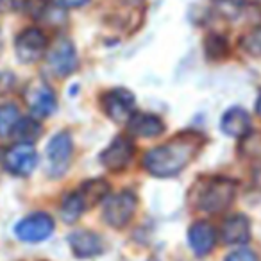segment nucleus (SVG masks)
Wrapping results in <instances>:
<instances>
[{"label": "nucleus", "mask_w": 261, "mask_h": 261, "mask_svg": "<svg viewBox=\"0 0 261 261\" xmlns=\"http://www.w3.org/2000/svg\"><path fill=\"white\" fill-rule=\"evenodd\" d=\"M204 138L195 130L179 133L160 147H154L143 158V167L154 177H175L202 149Z\"/></svg>", "instance_id": "1"}, {"label": "nucleus", "mask_w": 261, "mask_h": 261, "mask_svg": "<svg viewBox=\"0 0 261 261\" xmlns=\"http://www.w3.org/2000/svg\"><path fill=\"white\" fill-rule=\"evenodd\" d=\"M236 197V182L229 177L215 175L202 177L192 190V200L195 207L206 213H220L227 210Z\"/></svg>", "instance_id": "2"}, {"label": "nucleus", "mask_w": 261, "mask_h": 261, "mask_svg": "<svg viewBox=\"0 0 261 261\" xmlns=\"http://www.w3.org/2000/svg\"><path fill=\"white\" fill-rule=\"evenodd\" d=\"M136 207H138L136 195L129 190H123V192L115 193V195H109L104 200L102 217H104L108 225L115 229H122L133 220Z\"/></svg>", "instance_id": "3"}, {"label": "nucleus", "mask_w": 261, "mask_h": 261, "mask_svg": "<svg viewBox=\"0 0 261 261\" xmlns=\"http://www.w3.org/2000/svg\"><path fill=\"white\" fill-rule=\"evenodd\" d=\"M73 142L68 130H61L52 136L47 145V172L50 177H63L72 161Z\"/></svg>", "instance_id": "4"}, {"label": "nucleus", "mask_w": 261, "mask_h": 261, "mask_svg": "<svg viewBox=\"0 0 261 261\" xmlns=\"http://www.w3.org/2000/svg\"><path fill=\"white\" fill-rule=\"evenodd\" d=\"M100 104L108 118L116 123H127L130 116L135 115V95L125 88H113L102 93Z\"/></svg>", "instance_id": "5"}, {"label": "nucleus", "mask_w": 261, "mask_h": 261, "mask_svg": "<svg viewBox=\"0 0 261 261\" xmlns=\"http://www.w3.org/2000/svg\"><path fill=\"white\" fill-rule=\"evenodd\" d=\"M54 220L47 213H33L15 225V234L25 243H38L54 232Z\"/></svg>", "instance_id": "6"}, {"label": "nucleus", "mask_w": 261, "mask_h": 261, "mask_svg": "<svg viewBox=\"0 0 261 261\" xmlns=\"http://www.w3.org/2000/svg\"><path fill=\"white\" fill-rule=\"evenodd\" d=\"M38 165V152L31 143H16L4 152V168L16 177H27Z\"/></svg>", "instance_id": "7"}, {"label": "nucleus", "mask_w": 261, "mask_h": 261, "mask_svg": "<svg viewBox=\"0 0 261 261\" xmlns=\"http://www.w3.org/2000/svg\"><path fill=\"white\" fill-rule=\"evenodd\" d=\"M48 47V40L45 33L38 27H29L23 29L16 36L15 52L22 63H36L41 56L45 54Z\"/></svg>", "instance_id": "8"}, {"label": "nucleus", "mask_w": 261, "mask_h": 261, "mask_svg": "<svg viewBox=\"0 0 261 261\" xmlns=\"http://www.w3.org/2000/svg\"><path fill=\"white\" fill-rule=\"evenodd\" d=\"M25 100L34 118H47L56 109V93L45 81L36 79L25 90Z\"/></svg>", "instance_id": "9"}, {"label": "nucleus", "mask_w": 261, "mask_h": 261, "mask_svg": "<svg viewBox=\"0 0 261 261\" xmlns=\"http://www.w3.org/2000/svg\"><path fill=\"white\" fill-rule=\"evenodd\" d=\"M135 158V143L129 136L120 135L102 150L100 163L111 172H122Z\"/></svg>", "instance_id": "10"}, {"label": "nucleus", "mask_w": 261, "mask_h": 261, "mask_svg": "<svg viewBox=\"0 0 261 261\" xmlns=\"http://www.w3.org/2000/svg\"><path fill=\"white\" fill-rule=\"evenodd\" d=\"M77 52L73 43L68 38H59L54 45H52L50 52H48V66L52 72L58 73L59 77L72 75L77 70Z\"/></svg>", "instance_id": "11"}, {"label": "nucleus", "mask_w": 261, "mask_h": 261, "mask_svg": "<svg viewBox=\"0 0 261 261\" xmlns=\"http://www.w3.org/2000/svg\"><path fill=\"white\" fill-rule=\"evenodd\" d=\"M66 240H68L73 256L81 257V259H90V257L102 254V250H104V242L100 236L93 231H88V229L73 231Z\"/></svg>", "instance_id": "12"}, {"label": "nucleus", "mask_w": 261, "mask_h": 261, "mask_svg": "<svg viewBox=\"0 0 261 261\" xmlns=\"http://www.w3.org/2000/svg\"><path fill=\"white\" fill-rule=\"evenodd\" d=\"M188 243L197 256H206L215 249L217 243V231L206 220H199L190 225L188 229Z\"/></svg>", "instance_id": "13"}, {"label": "nucleus", "mask_w": 261, "mask_h": 261, "mask_svg": "<svg viewBox=\"0 0 261 261\" xmlns=\"http://www.w3.org/2000/svg\"><path fill=\"white\" fill-rule=\"evenodd\" d=\"M250 127H252V122H250L249 113L243 108H229L227 111L222 115L220 118V129L225 136H231V138H243L250 133Z\"/></svg>", "instance_id": "14"}, {"label": "nucleus", "mask_w": 261, "mask_h": 261, "mask_svg": "<svg viewBox=\"0 0 261 261\" xmlns=\"http://www.w3.org/2000/svg\"><path fill=\"white\" fill-rule=\"evenodd\" d=\"M127 130L140 138H156L165 130V122L152 113H135L127 122Z\"/></svg>", "instance_id": "15"}, {"label": "nucleus", "mask_w": 261, "mask_h": 261, "mask_svg": "<svg viewBox=\"0 0 261 261\" xmlns=\"http://www.w3.org/2000/svg\"><path fill=\"white\" fill-rule=\"evenodd\" d=\"M220 232L225 245H243L250 240V222L245 215H232L224 222Z\"/></svg>", "instance_id": "16"}, {"label": "nucleus", "mask_w": 261, "mask_h": 261, "mask_svg": "<svg viewBox=\"0 0 261 261\" xmlns=\"http://www.w3.org/2000/svg\"><path fill=\"white\" fill-rule=\"evenodd\" d=\"M79 195L83 197L86 207L97 206L98 202H104L109 197V182L106 179H88L81 185V188L77 190Z\"/></svg>", "instance_id": "17"}, {"label": "nucleus", "mask_w": 261, "mask_h": 261, "mask_svg": "<svg viewBox=\"0 0 261 261\" xmlns=\"http://www.w3.org/2000/svg\"><path fill=\"white\" fill-rule=\"evenodd\" d=\"M86 210L83 197L79 195V192L66 193L61 200V217L66 224H73L79 220V217L83 215V211Z\"/></svg>", "instance_id": "18"}, {"label": "nucleus", "mask_w": 261, "mask_h": 261, "mask_svg": "<svg viewBox=\"0 0 261 261\" xmlns=\"http://www.w3.org/2000/svg\"><path fill=\"white\" fill-rule=\"evenodd\" d=\"M20 120H22V115L15 104L0 106V138L11 136Z\"/></svg>", "instance_id": "19"}, {"label": "nucleus", "mask_w": 261, "mask_h": 261, "mask_svg": "<svg viewBox=\"0 0 261 261\" xmlns=\"http://www.w3.org/2000/svg\"><path fill=\"white\" fill-rule=\"evenodd\" d=\"M40 135H41V125L36 122V118H22L16 123L11 136L20 140V143H31Z\"/></svg>", "instance_id": "20"}, {"label": "nucleus", "mask_w": 261, "mask_h": 261, "mask_svg": "<svg viewBox=\"0 0 261 261\" xmlns=\"http://www.w3.org/2000/svg\"><path fill=\"white\" fill-rule=\"evenodd\" d=\"M204 50H206L207 58L210 59H218L225 58L229 52V47H227V40L220 34H210V36L204 40Z\"/></svg>", "instance_id": "21"}, {"label": "nucleus", "mask_w": 261, "mask_h": 261, "mask_svg": "<svg viewBox=\"0 0 261 261\" xmlns=\"http://www.w3.org/2000/svg\"><path fill=\"white\" fill-rule=\"evenodd\" d=\"M213 6L225 18H236L245 6V0H213Z\"/></svg>", "instance_id": "22"}, {"label": "nucleus", "mask_w": 261, "mask_h": 261, "mask_svg": "<svg viewBox=\"0 0 261 261\" xmlns=\"http://www.w3.org/2000/svg\"><path fill=\"white\" fill-rule=\"evenodd\" d=\"M242 47L245 48L249 54L259 56L261 58V29L247 34V36L242 40Z\"/></svg>", "instance_id": "23"}, {"label": "nucleus", "mask_w": 261, "mask_h": 261, "mask_svg": "<svg viewBox=\"0 0 261 261\" xmlns=\"http://www.w3.org/2000/svg\"><path fill=\"white\" fill-rule=\"evenodd\" d=\"M225 261H257V256L250 249H236L231 254H227Z\"/></svg>", "instance_id": "24"}, {"label": "nucleus", "mask_w": 261, "mask_h": 261, "mask_svg": "<svg viewBox=\"0 0 261 261\" xmlns=\"http://www.w3.org/2000/svg\"><path fill=\"white\" fill-rule=\"evenodd\" d=\"M90 0H56V4L61 6V8L66 9H73V8H81V6L88 4Z\"/></svg>", "instance_id": "25"}, {"label": "nucleus", "mask_w": 261, "mask_h": 261, "mask_svg": "<svg viewBox=\"0 0 261 261\" xmlns=\"http://www.w3.org/2000/svg\"><path fill=\"white\" fill-rule=\"evenodd\" d=\"M254 182H256V186L261 190V161L257 163L256 170H254Z\"/></svg>", "instance_id": "26"}, {"label": "nucleus", "mask_w": 261, "mask_h": 261, "mask_svg": "<svg viewBox=\"0 0 261 261\" xmlns=\"http://www.w3.org/2000/svg\"><path fill=\"white\" fill-rule=\"evenodd\" d=\"M256 113L261 116V93H259V97H257V100H256Z\"/></svg>", "instance_id": "27"}, {"label": "nucleus", "mask_w": 261, "mask_h": 261, "mask_svg": "<svg viewBox=\"0 0 261 261\" xmlns=\"http://www.w3.org/2000/svg\"><path fill=\"white\" fill-rule=\"evenodd\" d=\"M2 167H4V154L0 150V170H2Z\"/></svg>", "instance_id": "28"}]
</instances>
